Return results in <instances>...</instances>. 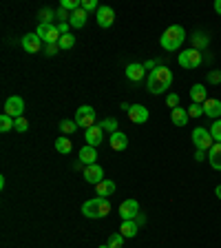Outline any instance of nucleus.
I'll return each mask as SVG.
<instances>
[{
    "mask_svg": "<svg viewBox=\"0 0 221 248\" xmlns=\"http://www.w3.org/2000/svg\"><path fill=\"white\" fill-rule=\"evenodd\" d=\"M87 18H88V14L82 9V7H80L77 11H73V14H71V18H69V25H71L73 29H82V27L87 25Z\"/></svg>",
    "mask_w": 221,
    "mask_h": 248,
    "instance_id": "nucleus-21",
    "label": "nucleus"
},
{
    "mask_svg": "<svg viewBox=\"0 0 221 248\" xmlns=\"http://www.w3.org/2000/svg\"><path fill=\"white\" fill-rule=\"evenodd\" d=\"M22 113H25V100L20 95H11V98L5 100V115L18 120L22 118Z\"/></svg>",
    "mask_w": 221,
    "mask_h": 248,
    "instance_id": "nucleus-8",
    "label": "nucleus"
},
{
    "mask_svg": "<svg viewBox=\"0 0 221 248\" xmlns=\"http://www.w3.org/2000/svg\"><path fill=\"white\" fill-rule=\"evenodd\" d=\"M192 142H195V146L199 151H210L212 144H215V140H212L210 131L204 129V126H197V129L192 131Z\"/></svg>",
    "mask_w": 221,
    "mask_h": 248,
    "instance_id": "nucleus-7",
    "label": "nucleus"
},
{
    "mask_svg": "<svg viewBox=\"0 0 221 248\" xmlns=\"http://www.w3.org/2000/svg\"><path fill=\"white\" fill-rule=\"evenodd\" d=\"M201 51H197V49H186V51H181L179 53V58H177V62H179V67H184V69H197L201 64Z\"/></svg>",
    "mask_w": 221,
    "mask_h": 248,
    "instance_id": "nucleus-6",
    "label": "nucleus"
},
{
    "mask_svg": "<svg viewBox=\"0 0 221 248\" xmlns=\"http://www.w3.org/2000/svg\"><path fill=\"white\" fill-rule=\"evenodd\" d=\"M208 162L215 170H221V142H215L212 149L208 151Z\"/></svg>",
    "mask_w": 221,
    "mask_h": 248,
    "instance_id": "nucleus-20",
    "label": "nucleus"
},
{
    "mask_svg": "<svg viewBox=\"0 0 221 248\" xmlns=\"http://www.w3.org/2000/svg\"><path fill=\"white\" fill-rule=\"evenodd\" d=\"M56 16H58V18H60V22H69V18H71V14H69L67 9H62V7L56 11Z\"/></svg>",
    "mask_w": 221,
    "mask_h": 248,
    "instance_id": "nucleus-41",
    "label": "nucleus"
},
{
    "mask_svg": "<svg viewBox=\"0 0 221 248\" xmlns=\"http://www.w3.org/2000/svg\"><path fill=\"white\" fill-rule=\"evenodd\" d=\"M173 84V71L166 67H157L155 71H148V78H146V89H148L153 95H162L166 93Z\"/></svg>",
    "mask_w": 221,
    "mask_h": 248,
    "instance_id": "nucleus-1",
    "label": "nucleus"
},
{
    "mask_svg": "<svg viewBox=\"0 0 221 248\" xmlns=\"http://www.w3.org/2000/svg\"><path fill=\"white\" fill-rule=\"evenodd\" d=\"M38 38H40L44 45H53V42H60V31H58V25H53V22H40L36 29Z\"/></svg>",
    "mask_w": 221,
    "mask_h": 248,
    "instance_id": "nucleus-4",
    "label": "nucleus"
},
{
    "mask_svg": "<svg viewBox=\"0 0 221 248\" xmlns=\"http://www.w3.org/2000/svg\"><path fill=\"white\" fill-rule=\"evenodd\" d=\"M22 49H25L27 53H38L42 49V40L38 38L36 31H33V33H27V36H22Z\"/></svg>",
    "mask_w": 221,
    "mask_h": 248,
    "instance_id": "nucleus-14",
    "label": "nucleus"
},
{
    "mask_svg": "<svg viewBox=\"0 0 221 248\" xmlns=\"http://www.w3.org/2000/svg\"><path fill=\"white\" fill-rule=\"evenodd\" d=\"M58 46H60L62 51H69V49H73V46H75V36H71V33L62 36L60 42H58Z\"/></svg>",
    "mask_w": 221,
    "mask_h": 248,
    "instance_id": "nucleus-28",
    "label": "nucleus"
},
{
    "mask_svg": "<svg viewBox=\"0 0 221 248\" xmlns=\"http://www.w3.org/2000/svg\"><path fill=\"white\" fill-rule=\"evenodd\" d=\"M191 42H192V49L201 51L204 46H208V42H210V36H206V33H195V36H191Z\"/></svg>",
    "mask_w": 221,
    "mask_h": 248,
    "instance_id": "nucleus-26",
    "label": "nucleus"
},
{
    "mask_svg": "<svg viewBox=\"0 0 221 248\" xmlns=\"http://www.w3.org/2000/svg\"><path fill=\"white\" fill-rule=\"evenodd\" d=\"M58 51H60L58 42H53V45H44V53H46V56H56Z\"/></svg>",
    "mask_w": 221,
    "mask_h": 248,
    "instance_id": "nucleus-40",
    "label": "nucleus"
},
{
    "mask_svg": "<svg viewBox=\"0 0 221 248\" xmlns=\"http://www.w3.org/2000/svg\"><path fill=\"white\" fill-rule=\"evenodd\" d=\"M210 135L215 142H221V120H215V122L210 124Z\"/></svg>",
    "mask_w": 221,
    "mask_h": 248,
    "instance_id": "nucleus-33",
    "label": "nucleus"
},
{
    "mask_svg": "<svg viewBox=\"0 0 221 248\" xmlns=\"http://www.w3.org/2000/svg\"><path fill=\"white\" fill-rule=\"evenodd\" d=\"M38 16H40V22H51L53 16H56V11L46 9V7H44V9H40V14H38Z\"/></svg>",
    "mask_w": 221,
    "mask_h": 248,
    "instance_id": "nucleus-36",
    "label": "nucleus"
},
{
    "mask_svg": "<svg viewBox=\"0 0 221 248\" xmlns=\"http://www.w3.org/2000/svg\"><path fill=\"white\" fill-rule=\"evenodd\" d=\"M71 149H73V144H71V140H69L67 135H60V138L56 140V151H58V153L69 155V153H71Z\"/></svg>",
    "mask_w": 221,
    "mask_h": 248,
    "instance_id": "nucleus-25",
    "label": "nucleus"
},
{
    "mask_svg": "<svg viewBox=\"0 0 221 248\" xmlns=\"http://www.w3.org/2000/svg\"><path fill=\"white\" fill-rule=\"evenodd\" d=\"M84 140H87L88 146H95V149H98V146L102 144V140H104V129L100 126V124H95V126H91V129L84 131Z\"/></svg>",
    "mask_w": 221,
    "mask_h": 248,
    "instance_id": "nucleus-12",
    "label": "nucleus"
},
{
    "mask_svg": "<svg viewBox=\"0 0 221 248\" xmlns=\"http://www.w3.org/2000/svg\"><path fill=\"white\" fill-rule=\"evenodd\" d=\"M14 131H18V133H27V131H29V122H27L25 118H18L14 122Z\"/></svg>",
    "mask_w": 221,
    "mask_h": 248,
    "instance_id": "nucleus-34",
    "label": "nucleus"
},
{
    "mask_svg": "<svg viewBox=\"0 0 221 248\" xmlns=\"http://www.w3.org/2000/svg\"><path fill=\"white\" fill-rule=\"evenodd\" d=\"M184 40H186V31H184V27L181 25L168 27V29L162 33V38H160L162 46H164L166 51H177V49L184 45Z\"/></svg>",
    "mask_w": 221,
    "mask_h": 248,
    "instance_id": "nucleus-3",
    "label": "nucleus"
},
{
    "mask_svg": "<svg viewBox=\"0 0 221 248\" xmlns=\"http://www.w3.org/2000/svg\"><path fill=\"white\" fill-rule=\"evenodd\" d=\"M82 9L87 11H95L98 14V9H100V5H98V0H82Z\"/></svg>",
    "mask_w": 221,
    "mask_h": 248,
    "instance_id": "nucleus-35",
    "label": "nucleus"
},
{
    "mask_svg": "<svg viewBox=\"0 0 221 248\" xmlns=\"http://www.w3.org/2000/svg\"><path fill=\"white\" fill-rule=\"evenodd\" d=\"M119 108H124V111H126V113H129V108H131V104H129V102H122V104H119Z\"/></svg>",
    "mask_w": 221,
    "mask_h": 248,
    "instance_id": "nucleus-45",
    "label": "nucleus"
},
{
    "mask_svg": "<svg viewBox=\"0 0 221 248\" xmlns=\"http://www.w3.org/2000/svg\"><path fill=\"white\" fill-rule=\"evenodd\" d=\"M115 193V182L113 180H104L98 184V197H108Z\"/></svg>",
    "mask_w": 221,
    "mask_h": 248,
    "instance_id": "nucleus-24",
    "label": "nucleus"
},
{
    "mask_svg": "<svg viewBox=\"0 0 221 248\" xmlns=\"http://www.w3.org/2000/svg\"><path fill=\"white\" fill-rule=\"evenodd\" d=\"M95 18H98V27H102V29H108V27L115 22V11L111 9V7L102 5L98 9V14H95Z\"/></svg>",
    "mask_w": 221,
    "mask_h": 248,
    "instance_id": "nucleus-11",
    "label": "nucleus"
},
{
    "mask_svg": "<svg viewBox=\"0 0 221 248\" xmlns=\"http://www.w3.org/2000/svg\"><path fill=\"white\" fill-rule=\"evenodd\" d=\"M80 129V126H77L75 124V120H62L60 122V131H62V135H71V133H75V131Z\"/></svg>",
    "mask_w": 221,
    "mask_h": 248,
    "instance_id": "nucleus-27",
    "label": "nucleus"
},
{
    "mask_svg": "<svg viewBox=\"0 0 221 248\" xmlns=\"http://www.w3.org/2000/svg\"><path fill=\"white\" fill-rule=\"evenodd\" d=\"M82 213L88 219H102L111 213V202L108 197H91L82 204Z\"/></svg>",
    "mask_w": 221,
    "mask_h": 248,
    "instance_id": "nucleus-2",
    "label": "nucleus"
},
{
    "mask_svg": "<svg viewBox=\"0 0 221 248\" xmlns=\"http://www.w3.org/2000/svg\"><path fill=\"white\" fill-rule=\"evenodd\" d=\"M204 115H208V118H212V120H221V100L208 98L206 102H204Z\"/></svg>",
    "mask_w": 221,
    "mask_h": 248,
    "instance_id": "nucleus-15",
    "label": "nucleus"
},
{
    "mask_svg": "<svg viewBox=\"0 0 221 248\" xmlns=\"http://www.w3.org/2000/svg\"><path fill=\"white\" fill-rule=\"evenodd\" d=\"M104 131H108V133H115V131H119L118 129V120L115 118H106V120H102V124H100Z\"/></svg>",
    "mask_w": 221,
    "mask_h": 248,
    "instance_id": "nucleus-32",
    "label": "nucleus"
},
{
    "mask_svg": "<svg viewBox=\"0 0 221 248\" xmlns=\"http://www.w3.org/2000/svg\"><path fill=\"white\" fill-rule=\"evenodd\" d=\"M215 195H217V197H219V200H221V184H219V186H217V188H215Z\"/></svg>",
    "mask_w": 221,
    "mask_h": 248,
    "instance_id": "nucleus-46",
    "label": "nucleus"
},
{
    "mask_svg": "<svg viewBox=\"0 0 221 248\" xmlns=\"http://www.w3.org/2000/svg\"><path fill=\"white\" fill-rule=\"evenodd\" d=\"M195 160H197V162H204V160H206V151H199V149H197Z\"/></svg>",
    "mask_w": 221,
    "mask_h": 248,
    "instance_id": "nucleus-43",
    "label": "nucleus"
},
{
    "mask_svg": "<svg viewBox=\"0 0 221 248\" xmlns=\"http://www.w3.org/2000/svg\"><path fill=\"white\" fill-rule=\"evenodd\" d=\"M75 124L77 126H82V129H91V126H95V108L88 107V104L80 107L75 111Z\"/></svg>",
    "mask_w": 221,
    "mask_h": 248,
    "instance_id": "nucleus-5",
    "label": "nucleus"
},
{
    "mask_svg": "<svg viewBox=\"0 0 221 248\" xmlns=\"http://www.w3.org/2000/svg\"><path fill=\"white\" fill-rule=\"evenodd\" d=\"M129 120L133 124H144L148 122V108L142 107V104H131L129 108Z\"/></svg>",
    "mask_w": 221,
    "mask_h": 248,
    "instance_id": "nucleus-13",
    "label": "nucleus"
},
{
    "mask_svg": "<svg viewBox=\"0 0 221 248\" xmlns=\"http://www.w3.org/2000/svg\"><path fill=\"white\" fill-rule=\"evenodd\" d=\"M84 180L88 182V184H95L98 186L100 182H104L106 177H104V169L100 164H91V166H84Z\"/></svg>",
    "mask_w": 221,
    "mask_h": 248,
    "instance_id": "nucleus-10",
    "label": "nucleus"
},
{
    "mask_svg": "<svg viewBox=\"0 0 221 248\" xmlns=\"http://www.w3.org/2000/svg\"><path fill=\"white\" fill-rule=\"evenodd\" d=\"M215 11L221 16V0H215Z\"/></svg>",
    "mask_w": 221,
    "mask_h": 248,
    "instance_id": "nucleus-44",
    "label": "nucleus"
},
{
    "mask_svg": "<svg viewBox=\"0 0 221 248\" xmlns=\"http://www.w3.org/2000/svg\"><path fill=\"white\" fill-rule=\"evenodd\" d=\"M137 231H139V224L135 222V219H126V222H122V226H119V232H122L126 239L135 237V235H137Z\"/></svg>",
    "mask_w": 221,
    "mask_h": 248,
    "instance_id": "nucleus-23",
    "label": "nucleus"
},
{
    "mask_svg": "<svg viewBox=\"0 0 221 248\" xmlns=\"http://www.w3.org/2000/svg\"><path fill=\"white\" fill-rule=\"evenodd\" d=\"M188 115H191V118H201V115H204V104H192V107L188 108Z\"/></svg>",
    "mask_w": 221,
    "mask_h": 248,
    "instance_id": "nucleus-37",
    "label": "nucleus"
},
{
    "mask_svg": "<svg viewBox=\"0 0 221 248\" xmlns=\"http://www.w3.org/2000/svg\"><path fill=\"white\" fill-rule=\"evenodd\" d=\"M137 215H139L137 200H124L122 204H119V217H122L124 222H126V219H137Z\"/></svg>",
    "mask_w": 221,
    "mask_h": 248,
    "instance_id": "nucleus-9",
    "label": "nucleus"
},
{
    "mask_svg": "<svg viewBox=\"0 0 221 248\" xmlns=\"http://www.w3.org/2000/svg\"><path fill=\"white\" fill-rule=\"evenodd\" d=\"M208 82H210V84H219L221 82V71H208Z\"/></svg>",
    "mask_w": 221,
    "mask_h": 248,
    "instance_id": "nucleus-39",
    "label": "nucleus"
},
{
    "mask_svg": "<svg viewBox=\"0 0 221 248\" xmlns=\"http://www.w3.org/2000/svg\"><path fill=\"white\" fill-rule=\"evenodd\" d=\"M95 160H98V149L84 144L82 149H80V164L91 166V164H95Z\"/></svg>",
    "mask_w": 221,
    "mask_h": 248,
    "instance_id": "nucleus-16",
    "label": "nucleus"
},
{
    "mask_svg": "<svg viewBox=\"0 0 221 248\" xmlns=\"http://www.w3.org/2000/svg\"><path fill=\"white\" fill-rule=\"evenodd\" d=\"M14 122L15 120L14 118H9V115H0V131H2V133H9L11 129H14Z\"/></svg>",
    "mask_w": 221,
    "mask_h": 248,
    "instance_id": "nucleus-30",
    "label": "nucleus"
},
{
    "mask_svg": "<svg viewBox=\"0 0 221 248\" xmlns=\"http://www.w3.org/2000/svg\"><path fill=\"white\" fill-rule=\"evenodd\" d=\"M111 149L113 151H126L129 149V138H126V133H122V131H115V133H111Z\"/></svg>",
    "mask_w": 221,
    "mask_h": 248,
    "instance_id": "nucleus-17",
    "label": "nucleus"
},
{
    "mask_svg": "<svg viewBox=\"0 0 221 248\" xmlns=\"http://www.w3.org/2000/svg\"><path fill=\"white\" fill-rule=\"evenodd\" d=\"M60 7L62 9H67L69 14H73V11H77L80 7H82V2H80V0H62Z\"/></svg>",
    "mask_w": 221,
    "mask_h": 248,
    "instance_id": "nucleus-31",
    "label": "nucleus"
},
{
    "mask_svg": "<svg viewBox=\"0 0 221 248\" xmlns=\"http://www.w3.org/2000/svg\"><path fill=\"white\" fill-rule=\"evenodd\" d=\"M69 29H71V25H69V22H60V25H58V31H60V36H67Z\"/></svg>",
    "mask_w": 221,
    "mask_h": 248,
    "instance_id": "nucleus-42",
    "label": "nucleus"
},
{
    "mask_svg": "<svg viewBox=\"0 0 221 248\" xmlns=\"http://www.w3.org/2000/svg\"><path fill=\"white\" fill-rule=\"evenodd\" d=\"M144 64H137V62H133V64H129L126 67V78H129L131 82H139L142 78H144Z\"/></svg>",
    "mask_w": 221,
    "mask_h": 248,
    "instance_id": "nucleus-22",
    "label": "nucleus"
},
{
    "mask_svg": "<svg viewBox=\"0 0 221 248\" xmlns=\"http://www.w3.org/2000/svg\"><path fill=\"white\" fill-rule=\"evenodd\" d=\"M124 239H126V237H124V235H122V232H113V235H108V246H111V248H122L124 246Z\"/></svg>",
    "mask_w": 221,
    "mask_h": 248,
    "instance_id": "nucleus-29",
    "label": "nucleus"
},
{
    "mask_svg": "<svg viewBox=\"0 0 221 248\" xmlns=\"http://www.w3.org/2000/svg\"><path fill=\"white\" fill-rule=\"evenodd\" d=\"M166 104H168L170 108H177V104H179V95H177V93H168V95H166Z\"/></svg>",
    "mask_w": 221,
    "mask_h": 248,
    "instance_id": "nucleus-38",
    "label": "nucleus"
},
{
    "mask_svg": "<svg viewBox=\"0 0 221 248\" xmlns=\"http://www.w3.org/2000/svg\"><path fill=\"white\" fill-rule=\"evenodd\" d=\"M191 100L192 104H204L208 100V91L204 84H192L191 87Z\"/></svg>",
    "mask_w": 221,
    "mask_h": 248,
    "instance_id": "nucleus-19",
    "label": "nucleus"
},
{
    "mask_svg": "<svg viewBox=\"0 0 221 248\" xmlns=\"http://www.w3.org/2000/svg\"><path fill=\"white\" fill-rule=\"evenodd\" d=\"M170 120H173V124H175V126H186V124H188V120H191L188 108H181V107L173 108V111H170Z\"/></svg>",
    "mask_w": 221,
    "mask_h": 248,
    "instance_id": "nucleus-18",
    "label": "nucleus"
},
{
    "mask_svg": "<svg viewBox=\"0 0 221 248\" xmlns=\"http://www.w3.org/2000/svg\"><path fill=\"white\" fill-rule=\"evenodd\" d=\"M100 248H111V246H108V244H104V246H100Z\"/></svg>",
    "mask_w": 221,
    "mask_h": 248,
    "instance_id": "nucleus-47",
    "label": "nucleus"
}]
</instances>
